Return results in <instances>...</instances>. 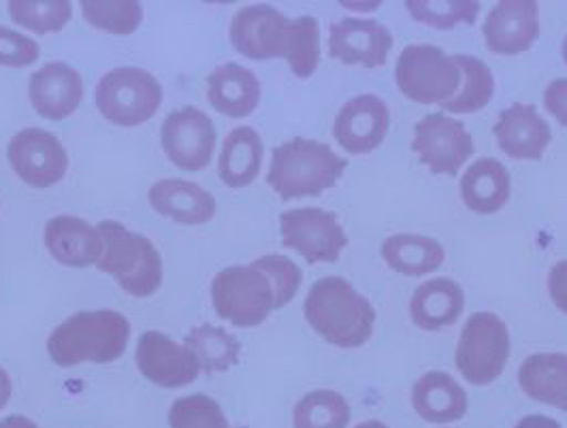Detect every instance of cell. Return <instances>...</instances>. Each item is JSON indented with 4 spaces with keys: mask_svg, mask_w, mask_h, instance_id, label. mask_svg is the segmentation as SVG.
Returning <instances> with one entry per match:
<instances>
[{
    "mask_svg": "<svg viewBox=\"0 0 567 428\" xmlns=\"http://www.w3.org/2000/svg\"><path fill=\"white\" fill-rule=\"evenodd\" d=\"M94 98L105 119L122 128H133L152 119L161 109L163 86L143 69L120 66L101 77Z\"/></svg>",
    "mask_w": 567,
    "mask_h": 428,
    "instance_id": "cell-6",
    "label": "cell"
},
{
    "mask_svg": "<svg viewBox=\"0 0 567 428\" xmlns=\"http://www.w3.org/2000/svg\"><path fill=\"white\" fill-rule=\"evenodd\" d=\"M354 428H389L384 422H380V420H365V422H361V425H357Z\"/></svg>",
    "mask_w": 567,
    "mask_h": 428,
    "instance_id": "cell-44",
    "label": "cell"
},
{
    "mask_svg": "<svg viewBox=\"0 0 567 428\" xmlns=\"http://www.w3.org/2000/svg\"><path fill=\"white\" fill-rule=\"evenodd\" d=\"M282 246L306 258V262H338L348 237L336 213L320 207H299L280 216Z\"/></svg>",
    "mask_w": 567,
    "mask_h": 428,
    "instance_id": "cell-9",
    "label": "cell"
},
{
    "mask_svg": "<svg viewBox=\"0 0 567 428\" xmlns=\"http://www.w3.org/2000/svg\"><path fill=\"white\" fill-rule=\"evenodd\" d=\"M252 264L267 275L269 284L274 288L276 310H282L297 296L301 282H303V273L290 258L267 254V257L256 258Z\"/></svg>",
    "mask_w": 567,
    "mask_h": 428,
    "instance_id": "cell-37",
    "label": "cell"
},
{
    "mask_svg": "<svg viewBox=\"0 0 567 428\" xmlns=\"http://www.w3.org/2000/svg\"><path fill=\"white\" fill-rule=\"evenodd\" d=\"M11 397V379L7 372L0 367V409L7 405V400Z\"/></svg>",
    "mask_w": 567,
    "mask_h": 428,
    "instance_id": "cell-43",
    "label": "cell"
},
{
    "mask_svg": "<svg viewBox=\"0 0 567 428\" xmlns=\"http://www.w3.org/2000/svg\"><path fill=\"white\" fill-rule=\"evenodd\" d=\"M82 13L90 27L112 34H133L143 20L142 4L135 0H84Z\"/></svg>",
    "mask_w": 567,
    "mask_h": 428,
    "instance_id": "cell-35",
    "label": "cell"
},
{
    "mask_svg": "<svg viewBox=\"0 0 567 428\" xmlns=\"http://www.w3.org/2000/svg\"><path fill=\"white\" fill-rule=\"evenodd\" d=\"M303 314L324 342L343 349L365 345L378 317L368 299L338 275L322 278L310 288Z\"/></svg>",
    "mask_w": 567,
    "mask_h": 428,
    "instance_id": "cell-1",
    "label": "cell"
},
{
    "mask_svg": "<svg viewBox=\"0 0 567 428\" xmlns=\"http://www.w3.org/2000/svg\"><path fill=\"white\" fill-rule=\"evenodd\" d=\"M0 428H37V425H32V420L24 416H9L0 420Z\"/></svg>",
    "mask_w": 567,
    "mask_h": 428,
    "instance_id": "cell-42",
    "label": "cell"
},
{
    "mask_svg": "<svg viewBox=\"0 0 567 428\" xmlns=\"http://www.w3.org/2000/svg\"><path fill=\"white\" fill-rule=\"evenodd\" d=\"M493 137L499 149L514 160H539L553 142L546 119L534 105L525 103H516L499 114Z\"/></svg>",
    "mask_w": 567,
    "mask_h": 428,
    "instance_id": "cell-19",
    "label": "cell"
},
{
    "mask_svg": "<svg viewBox=\"0 0 567 428\" xmlns=\"http://www.w3.org/2000/svg\"><path fill=\"white\" fill-rule=\"evenodd\" d=\"M412 407L429 425H451L465 418L470 399L453 375L429 372L412 386Z\"/></svg>",
    "mask_w": 567,
    "mask_h": 428,
    "instance_id": "cell-20",
    "label": "cell"
},
{
    "mask_svg": "<svg viewBox=\"0 0 567 428\" xmlns=\"http://www.w3.org/2000/svg\"><path fill=\"white\" fill-rule=\"evenodd\" d=\"M393 50V34L375 20L343 18L329 30V56L365 69L384 66Z\"/></svg>",
    "mask_w": 567,
    "mask_h": 428,
    "instance_id": "cell-17",
    "label": "cell"
},
{
    "mask_svg": "<svg viewBox=\"0 0 567 428\" xmlns=\"http://www.w3.org/2000/svg\"><path fill=\"white\" fill-rule=\"evenodd\" d=\"M161 142L171 163L182 171H203L216 149V128L209 115L199 107L186 105L171 112L163 128Z\"/></svg>",
    "mask_w": 567,
    "mask_h": 428,
    "instance_id": "cell-11",
    "label": "cell"
},
{
    "mask_svg": "<svg viewBox=\"0 0 567 428\" xmlns=\"http://www.w3.org/2000/svg\"><path fill=\"white\" fill-rule=\"evenodd\" d=\"M290 20L271 4H250L239 9L230 20V43L250 60L282 58Z\"/></svg>",
    "mask_w": 567,
    "mask_h": 428,
    "instance_id": "cell-13",
    "label": "cell"
},
{
    "mask_svg": "<svg viewBox=\"0 0 567 428\" xmlns=\"http://www.w3.org/2000/svg\"><path fill=\"white\" fill-rule=\"evenodd\" d=\"M150 205L179 225L199 227L216 216V199L212 192L193 181L161 179L147 192Z\"/></svg>",
    "mask_w": 567,
    "mask_h": 428,
    "instance_id": "cell-21",
    "label": "cell"
},
{
    "mask_svg": "<svg viewBox=\"0 0 567 428\" xmlns=\"http://www.w3.org/2000/svg\"><path fill=\"white\" fill-rule=\"evenodd\" d=\"M458 192L470 211L493 216L511 199V173L495 158H481L461 177Z\"/></svg>",
    "mask_w": 567,
    "mask_h": 428,
    "instance_id": "cell-25",
    "label": "cell"
},
{
    "mask_svg": "<svg viewBox=\"0 0 567 428\" xmlns=\"http://www.w3.org/2000/svg\"><path fill=\"white\" fill-rule=\"evenodd\" d=\"M295 428H346L350 425V405L336 390H313L295 405Z\"/></svg>",
    "mask_w": 567,
    "mask_h": 428,
    "instance_id": "cell-32",
    "label": "cell"
},
{
    "mask_svg": "<svg viewBox=\"0 0 567 428\" xmlns=\"http://www.w3.org/2000/svg\"><path fill=\"white\" fill-rule=\"evenodd\" d=\"M171 428H230L220 405L205 395H190L173 403Z\"/></svg>",
    "mask_w": 567,
    "mask_h": 428,
    "instance_id": "cell-36",
    "label": "cell"
},
{
    "mask_svg": "<svg viewBox=\"0 0 567 428\" xmlns=\"http://www.w3.org/2000/svg\"><path fill=\"white\" fill-rule=\"evenodd\" d=\"M561 56H564V60H566L567 64V36L564 39V48H561Z\"/></svg>",
    "mask_w": 567,
    "mask_h": 428,
    "instance_id": "cell-45",
    "label": "cell"
},
{
    "mask_svg": "<svg viewBox=\"0 0 567 428\" xmlns=\"http://www.w3.org/2000/svg\"><path fill=\"white\" fill-rule=\"evenodd\" d=\"M348 169V163L327 143L295 137L271 154L267 184L282 200L318 197L333 188Z\"/></svg>",
    "mask_w": 567,
    "mask_h": 428,
    "instance_id": "cell-3",
    "label": "cell"
},
{
    "mask_svg": "<svg viewBox=\"0 0 567 428\" xmlns=\"http://www.w3.org/2000/svg\"><path fill=\"white\" fill-rule=\"evenodd\" d=\"M207 98L216 112L227 117H248L260 103V82L250 69L227 62L209 73Z\"/></svg>",
    "mask_w": 567,
    "mask_h": 428,
    "instance_id": "cell-23",
    "label": "cell"
},
{
    "mask_svg": "<svg viewBox=\"0 0 567 428\" xmlns=\"http://www.w3.org/2000/svg\"><path fill=\"white\" fill-rule=\"evenodd\" d=\"M395 82L414 103L444 105L461 86V69L442 48L414 43L399 54Z\"/></svg>",
    "mask_w": 567,
    "mask_h": 428,
    "instance_id": "cell-7",
    "label": "cell"
},
{
    "mask_svg": "<svg viewBox=\"0 0 567 428\" xmlns=\"http://www.w3.org/2000/svg\"><path fill=\"white\" fill-rule=\"evenodd\" d=\"M140 372L163 388H182L199 377V358L161 331H147L137 343Z\"/></svg>",
    "mask_w": 567,
    "mask_h": 428,
    "instance_id": "cell-16",
    "label": "cell"
},
{
    "mask_svg": "<svg viewBox=\"0 0 567 428\" xmlns=\"http://www.w3.org/2000/svg\"><path fill=\"white\" fill-rule=\"evenodd\" d=\"M410 15L431 29L451 30L456 24H476L481 2L476 0H408Z\"/></svg>",
    "mask_w": 567,
    "mask_h": 428,
    "instance_id": "cell-33",
    "label": "cell"
},
{
    "mask_svg": "<svg viewBox=\"0 0 567 428\" xmlns=\"http://www.w3.org/2000/svg\"><path fill=\"white\" fill-rule=\"evenodd\" d=\"M9 15L22 29L48 34L69 24L73 7L66 0H13L9 2Z\"/></svg>",
    "mask_w": 567,
    "mask_h": 428,
    "instance_id": "cell-34",
    "label": "cell"
},
{
    "mask_svg": "<svg viewBox=\"0 0 567 428\" xmlns=\"http://www.w3.org/2000/svg\"><path fill=\"white\" fill-rule=\"evenodd\" d=\"M96 229L103 237V252L96 267L114 275L131 296H152L163 284V258L154 243L114 220H105Z\"/></svg>",
    "mask_w": 567,
    "mask_h": 428,
    "instance_id": "cell-4",
    "label": "cell"
},
{
    "mask_svg": "<svg viewBox=\"0 0 567 428\" xmlns=\"http://www.w3.org/2000/svg\"><path fill=\"white\" fill-rule=\"evenodd\" d=\"M131 340V322L114 310L78 312L58 324L48 340V352L58 367L82 363H114Z\"/></svg>",
    "mask_w": 567,
    "mask_h": 428,
    "instance_id": "cell-2",
    "label": "cell"
},
{
    "mask_svg": "<svg viewBox=\"0 0 567 428\" xmlns=\"http://www.w3.org/2000/svg\"><path fill=\"white\" fill-rule=\"evenodd\" d=\"M184 345L199 358L200 369L205 373L228 372L239 361V342L228 333L227 328L214 324L195 326Z\"/></svg>",
    "mask_w": 567,
    "mask_h": 428,
    "instance_id": "cell-30",
    "label": "cell"
},
{
    "mask_svg": "<svg viewBox=\"0 0 567 428\" xmlns=\"http://www.w3.org/2000/svg\"><path fill=\"white\" fill-rule=\"evenodd\" d=\"M514 428H564L557 420L542 416V414H534V416H525L523 420H518V425Z\"/></svg>",
    "mask_w": 567,
    "mask_h": 428,
    "instance_id": "cell-41",
    "label": "cell"
},
{
    "mask_svg": "<svg viewBox=\"0 0 567 428\" xmlns=\"http://www.w3.org/2000/svg\"><path fill=\"white\" fill-rule=\"evenodd\" d=\"M29 98L34 112L45 119H64L84 98V80L66 62H48L29 82Z\"/></svg>",
    "mask_w": 567,
    "mask_h": 428,
    "instance_id": "cell-18",
    "label": "cell"
},
{
    "mask_svg": "<svg viewBox=\"0 0 567 428\" xmlns=\"http://www.w3.org/2000/svg\"><path fill=\"white\" fill-rule=\"evenodd\" d=\"M391 126V112L375 94L350 98L333 124V137L352 156H365L378 149Z\"/></svg>",
    "mask_w": 567,
    "mask_h": 428,
    "instance_id": "cell-15",
    "label": "cell"
},
{
    "mask_svg": "<svg viewBox=\"0 0 567 428\" xmlns=\"http://www.w3.org/2000/svg\"><path fill=\"white\" fill-rule=\"evenodd\" d=\"M7 158L16 175L32 188L56 186L69 169L64 145L43 128L20 131L9 142Z\"/></svg>",
    "mask_w": 567,
    "mask_h": 428,
    "instance_id": "cell-12",
    "label": "cell"
},
{
    "mask_svg": "<svg viewBox=\"0 0 567 428\" xmlns=\"http://www.w3.org/2000/svg\"><path fill=\"white\" fill-rule=\"evenodd\" d=\"M453 58L456 66L461 69V86L453 98L442 105V109L449 114H476L491 103L495 94L493 73L476 56L456 54Z\"/></svg>",
    "mask_w": 567,
    "mask_h": 428,
    "instance_id": "cell-29",
    "label": "cell"
},
{
    "mask_svg": "<svg viewBox=\"0 0 567 428\" xmlns=\"http://www.w3.org/2000/svg\"><path fill=\"white\" fill-rule=\"evenodd\" d=\"M262 139L250 126L230 131L220 149L218 175L228 188H246L255 181L262 165Z\"/></svg>",
    "mask_w": 567,
    "mask_h": 428,
    "instance_id": "cell-28",
    "label": "cell"
},
{
    "mask_svg": "<svg viewBox=\"0 0 567 428\" xmlns=\"http://www.w3.org/2000/svg\"><path fill=\"white\" fill-rule=\"evenodd\" d=\"M282 58L297 77H312L320 62V24L316 18L301 15L290 20Z\"/></svg>",
    "mask_w": 567,
    "mask_h": 428,
    "instance_id": "cell-31",
    "label": "cell"
},
{
    "mask_svg": "<svg viewBox=\"0 0 567 428\" xmlns=\"http://www.w3.org/2000/svg\"><path fill=\"white\" fill-rule=\"evenodd\" d=\"M518 384L529 399L567 411V354L539 352L523 361Z\"/></svg>",
    "mask_w": 567,
    "mask_h": 428,
    "instance_id": "cell-26",
    "label": "cell"
},
{
    "mask_svg": "<svg viewBox=\"0 0 567 428\" xmlns=\"http://www.w3.org/2000/svg\"><path fill=\"white\" fill-rule=\"evenodd\" d=\"M544 107L567 128V80L559 77L544 90Z\"/></svg>",
    "mask_w": 567,
    "mask_h": 428,
    "instance_id": "cell-39",
    "label": "cell"
},
{
    "mask_svg": "<svg viewBox=\"0 0 567 428\" xmlns=\"http://www.w3.org/2000/svg\"><path fill=\"white\" fill-rule=\"evenodd\" d=\"M212 301L216 314L237 328L258 326L276 310L274 288L255 264L220 271L212 282Z\"/></svg>",
    "mask_w": 567,
    "mask_h": 428,
    "instance_id": "cell-8",
    "label": "cell"
},
{
    "mask_svg": "<svg viewBox=\"0 0 567 428\" xmlns=\"http://www.w3.org/2000/svg\"><path fill=\"white\" fill-rule=\"evenodd\" d=\"M45 246L60 264L84 269L99 262L103 237L82 218L56 216L45 225Z\"/></svg>",
    "mask_w": 567,
    "mask_h": 428,
    "instance_id": "cell-22",
    "label": "cell"
},
{
    "mask_svg": "<svg viewBox=\"0 0 567 428\" xmlns=\"http://www.w3.org/2000/svg\"><path fill=\"white\" fill-rule=\"evenodd\" d=\"M465 310L463 288L449 278H435L419 285L410 299V317L421 331L453 326Z\"/></svg>",
    "mask_w": 567,
    "mask_h": 428,
    "instance_id": "cell-24",
    "label": "cell"
},
{
    "mask_svg": "<svg viewBox=\"0 0 567 428\" xmlns=\"http://www.w3.org/2000/svg\"><path fill=\"white\" fill-rule=\"evenodd\" d=\"M39 43L27 34L0 27V66H29L39 60Z\"/></svg>",
    "mask_w": 567,
    "mask_h": 428,
    "instance_id": "cell-38",
    "label": "cell"
},
{
    "mask_svg": "<svg viewBox=\"0 0 567 428\" xmlns=\"http://www.w3.org/2000/svg\"><path fill=\"white\" fill-rule=\"evenodd\" d=\"M548 294L559 312L567 315V260H559L548 273Z\"/></svg>",
    "mask_w": 567,
    "mask_h": 428,
    "instance_id": "cell-40",
    "label": "cell"
},
{
    "mask_svg": "<svg viewBox=\"0 0 567 428\" xmlns=\"http://www.w3.org/2000/svg\"><path fill=\"white\" fill-rule=\"evenodd\" d=\"M382 258L401 275L421 278L437 271L446 260V252L442 243L431 237L399 232L382 243Z\"/></svg>",
    "mask_w": 567,
    "mask_h": 428,
    "instance_id": "cell-27",
    "label": "cell"
},
{
    "mask_svg": "<svg viewBox=\"0 0 567 428\" xmlns=\"http://www.w3.org/2000/svg\"><path fill=\"white\" fill-rule=\"evenodd\" d=\"M486 48L499 56H518L529 52L539 36V9L534 0L497 2L483 27Z\"/></svg>",
    "mask_w": 567,
    "mask_h": 428,
    "instance_id": "cell-14",
    "label": "cell"
},
{
    "mask_svg": "<svg viewBox=\"0 0 567 428\" xmlns=\"http://www.w3.org/2000/svg\"><path fill=\"white\" fill-rule=\"evenodd\" d=\"M511 358V333L493 312L470 315L454 352V365L472 386L493 384Z\"/></svg>",
    "mask_w": 567,
    "mask_h": 428,
    "instance_id": "cell-5",
    "label": "cell"
},
{
    "mask_svg": "<svg viewBox=\"0 0 567 428\" xmlns=\"http://www.w3.org/2000/svg\"><path fill=\"white\" fill-rule=\"evenodd\" d=\"M412 149L429 171L456 177L474 154V139L461 119L437 112L419 119Z\"/></svg>",
    "mask_w": 567,
    "mask_h": 428,
    "instance_id": "cell-10",
    "label": "cell"
}]
</instances>
